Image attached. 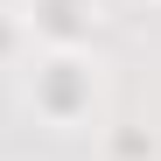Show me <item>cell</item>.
<instances>
[{"label":"cell","instance_id":"2","mask_svg":"<svg viewBox=\"0 0 161 161\" xmlns=\"http://www.w3.org/2000/svg\"><path fill=\"white\" fill-rule=\"evenodd\" d=\"M35 21H42V28L56 35V42H77V35L91 28V21L77 14V0H42V14H35Z\"/></svg>","mask_w":161,"mask_h":161},{"label":"cell","instance_id":"3","mask_svg":"<svg viewBox=\"0 0 161 161\" xmlns=\"http://www.w3.org/2000/svg\"><path fill=\"white\" fill-rule=\"evenodd\" d=\"M7 49H14V21H0V56H7Z\"/></svg>","mask_w":161,"mask_h":161},{"label":"cell","instance_id":"1","mask_svg":"<svg viewBox=\"0 0 161 161\" xmlns=\"http://www.w3.org/2000/svg\"><path fill=\"white\" fill-rule=\"evenodd\" d=\"M77 70H84V63H77L70 49H63V56H49V63L35 70V98H42V112H49V119H77V112H84L91 77H77Z\"/></svg>","mask_w":161,"mask_h":161}]
</instances>
